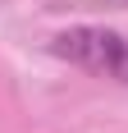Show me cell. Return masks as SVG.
Instances as JSON below:
<instances>
[{"mask_svg":"<svg viewBox=\"0 0 128 133\" xmlns=\"http://www.w3.org/2000/svg\"><path fill=\"white\" fill-rule=\"evenodd\" d=\"M51 55L87 69L96 78H115L128 87V37L115 32V28H96V23L69 28L60 37H51Z\"/></svg>","mask_w":128,"mask_h":133,"instance_id":"1","label":"cell"}]
</instances>
